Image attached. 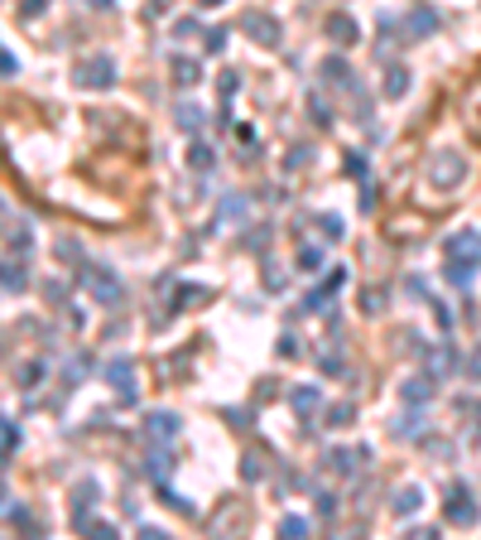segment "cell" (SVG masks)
<instances>
[{"mask_svg":"<svg viewBox=\"0 0 481 540\" xmlns=\"http://www.w3.org/2000/svg\"><path fill=\"white\" fill-rule=\"evenodd\" d=\"M82 285H87V295H92L96 304H106V309H116V304L125 299L120 280H116L106 265H82Z\"/></svg>","mask_w":481,"mask_h":540,"instance_id":"cell-2","label":"cell"},{"mask_svg":"<svg viewBox=\"0 0 481 540\" xmlns=\"http://www.w3.org/2000/svg\"><path fill=\"white\" fill-rule=\"evenodd\" d=\"M15 448H19V430H15V425L0 415V458H10Z\"/></svg>","mask_w":481,"mask_h":540,"instance_id":"cell-20","label":"cell"},{"mask_svg":"<svg viewBox=\"0 0 481 540\" xmlns=\"http://www.w3.org/2000/svg\"><path fill=\"white\" fill-rule=\"evenodd\" d=\"M361 309H371V314H381L385 304H381V290H366V295H361Z\"/></svg>","mask_w":481,"mask_h":540,"instance_id":"cell-31","label":"cell"},{"mask_svg":"<svg viewBox=\"0 0 481 540\" xmlns=\"http://www.w3.org/2000/svg\"><path fill=\"white\" fill-rule=\"evenodd\" d=\"M0 222H5V203H0Z\"/></svg>","mask_w":481,"mask_h":540,"instance_id":"cell-45","label":"cell"},{"mask_svg":"<svg viewBox=\"0 0 481 540\" xmlns=\"http://www.w3.org/2000/svg\"><path fill=\"white\" fill-rule=\"evenodd\" d=\"M323 396H318V386H298V391H289V406L298 410V415H313V406H318Z\"/></svg>","mask_w":481,"mask_h":540,"instance_id":"cell-15","label":"cell"},{"mask_svg":"<svg viewBox=\"0 0 481 540\" xmlns=\"http://www.w3.org/2000/svg\"><path fill=\"white\" fill-rule=\"evenodd\" d=\"M19 376H24L19 386H24V391H34V386H39V376H44V367H39V362H24V372H19Z\"/></svg>","mask_w":481,"mask_h":540,"instance_id":"cell-26","label":"cell"},{"mask_svg":"<svg viewBox=\"0 0 481 540\" xmlns=\"http://www.w3.org/2000/svg\"><path fill=\"white\" fill-rule=\"evenodd\" d=\"M246 34L260 44V49H275L280 44V19L270 10H246Z\"/></svg>","mask_w":481,"mask_h":540,"instance_id":"cell-6","label":"cell"},{"mask_svg":"<svg viewBox=\"0 0 481 540\" xmlns=\"http://www.w3.org/2000/svg\"><path fill=\"white\" fill-rule=\"evenodd\" d=\"M202 5H221V0H202Z\"/></svg>","mask_w":481,"mask_h":540,"instance_id":"cell-44","label":"cell"},{"mask_svg":"<svg viewBox=\"0 0 481 540\" xmlns=\"http://www.w3.org/2000/svg\"><path fill=\"white\" fill-rule=\"evenodd\" d=\"M424 430H428V425H424V415H419V410H409V415L394 425V434H399V439H419Z\"/></svg>","mask_w":481,"mask_h":540,"instance_id":"cell-19","label":"cell"},{"mask_svg":"<svg viewBox=\"0 0 481 540\" xmlns=\"http://www.w3.org/2000/svg\"><path fill=\"white\" fill-rule=\"evenodd\" d=\"M212 159H217V155H212L207 145H192V150H188V164L197 169V174H207V169H212Z\"/></svg>","mask_w":481,"mask_h":540,"instance_id":"cell-24","label":"cell"},{"mask_svg":"<svg viewBox=\"0 0 481 540\" xmlns=\"http://www.w3.org/2000/svg\"><path fill=\"white\" fill-rule=\"evenodd\" d=\"M428 396H433V376H409L404 381V401L409 406H428Z\"/></svg>","mask_w":481,"mask_h":540,"instance_id":"cell-12","label":"cell"},{"mask_svg":"<svg viewBox=\"0 0 481 540\" xmlns=\"http://www.w3.org/2000/svg\"><path fill=\"white\" fill-rule=\"evenodd\" d=\"M164 507H174V512H183V516H192V502H183L174 487H164Z\"/></svg>","mask_w":481,"mask_h":540,"instance_id":"cell-27","label":"cell"},{"mask_svg":"<svg viewBox=\"0 0 481 540\" xmlns=\"http://www.w3.org/2000/svg\"><path fill=\"white\" fill-rule=\"evenodd\" d=\"M197 78H202V73H197L192 58H174V82H179V87H192Z\"/></svg>","mask_w":481,"mask_h":540,"instance_id":"cell-18","label":"cell"},{"mask_svg":"<svg viewBox=\"0 0 481 540\" xmlns=\"http://www.w3.org/2000/svg\"><path fill=\"white\" fill-rule=\"evenodd\" d=\"M145 434H149V439H179V415H169V410H154V415L145 420Z\"/></svg>","mask_w":481,"mask_h":540,"instance_id":"cell-9","label":"cell"},{"mask_svg":"<svg viewBox=\"0 0 481 540\" xmlns=\"http://www.w3.org/2000/svg\"><path fill=\"white\" fill-rule=\"evenodd\" d=\"M313 121H318V125H327V121H332V107H327L318 92H313Z\"/></svg>","mask_w":481,"mask_h":540,"instance_id":"cell-29","label":"cell"},{"mask_svg":"<svg viewBox=\"0 0 481 540\" xmlns=\"http://www.w3.org/2000/svg\"><path fill=\"white\" fill-rule=\"evenodd\" d=\"M44 295H48V299H58V304H63V299H68V290H63V285H58V280H48V285H44Z\"/></svg>","mask_w":481,"mask_h":540,"instance_id":"cell-36","label":"cell"},{"mask_svg":"<svg viewBox=\"0 0 481 540\" xmlns=\"http://www.w3.org/2000/svg\"><path fill=\"white\" fill-rule=\"evenodd\" d=\"M188 34H197V24H192V19H179V24H174V39H188Z\"/></svg>","mask_w":481,"mask_h":540,"instance_id":"cell-38","label":"cell"},{"mask_svg":"<svg viewBox=\"0 0 481 540\" xmlns=\"http://www.w3.org/2000/svg\"><path fill=\"white\" fill-rule=\"evenodd\" d=\"M318 512L332 516V512H337V497H332V492H318Z\"/></svg>","mask_w":481,"mask_h":540,"instance_id":"cell-34","label":"cell"},{"mask_svg":"<svg viewBox=\"0 0 481 540\" xmlns=\"http://www.w3.org/2000/svg\"><path fill=\"white\" fill-rule=\"evenodd\" d=\"M318 227H323V236H327V241H342V217H323Z\"/></svg>","mask_w":481,"mask_h":540,"instance_id":"cell-28","label":"cell"},{"mask_svg":"<svg viewBox=\"0 0 481 540\" xmlns=\"http://www.w3.org/2000/svg\"><path fill=\"white\" fill-rule=\"evenodd\" d=\"M280 352H284V357H298V338H293V333L280 338Z\"/></svg>","mask_w":481,"mask_h":540,"instance_id":"cell-35","label":"cell"},{"mask_svg":"<svg viewBox=\"0 0 481 540\" xmlns=\"http://www.w3.org/2000/svg\"><path fill=\"white\" fill-rule=\"evenodd\" d=\"M106 381L130 401V396H135V362H130V357H116V362L106 367Z\"/></svg>","mask_w":481,"mask_h":540,"instance_id":"cell-7","label":"cell"},{"mask_svg":"<svg viewBox=\"0 0 481 540\" xmlns=\"http://www.w3.org/2000/svg\"><path fill=\"white\" fill-rule=\"evenodd\" d=\"M409 29H414V39H428L438 29V15L433 10H409Z\"/></svg>","mask_w":481,"mask_h":540,"instance_id":"cell-14","label":"cell"},{"mask_svg":"<svg viewBox=\"0 0 481 540\" xmlns=\"http://www.w3.org/2000/svg\"><path fill=\"white\" fill-rule=\"evenodd\" d=\"M428 179H433V184H443V189H457V184L467 179V159H462L457 150H443V155H433Z\"/></svg>","mask_w":481,"mask_h":540,"instance_id":"cell-5","label":"cell"},{"mask_svg":"<svg viewBox=\"0 0 481 540\" xmlns=\"http://www.w3.org/2000/svg\"><path fill=\"white\" fill-rule=\"evenodd\" d=\"M443 256H448V280L453 285H472V270L481 265V232L467 227V232H453L443 241Z\"/></svg>","mask_w":481,"mask_h":540,"instance_id":"cell-1","label":"cell"},{"mask_svg":"<svg viewBox=\"0 0 481 540\" xmlns=\"http://www.w3.org/2000/svg\"><path fill=\"white\" fill-rule=\"evenodd\" d=\"M443 521L448 526H472L477 521V497L457 482V487H448V497H443Z\"/></svg>","mask_w":481,"mask_h":540,"instance_id":"cell-3","label":"cell"},{"mask_svg":"<svg viewBox=\"0 0 481 540\" xmlns=\"http://www.w3.org/2000/svg\"><path fill=\"white\" fill-rule=\"evenodd\" d=\"M352 415H356V410H352V401H337V406H327V415H323V420L342 430V425H352Z\"/></svg>","mask_w":481,"mask_h":540,"instance_id":"cell-22","label":"cell"},{"mask_svg":"<svg viewBox=\"0 0 481 540\" xmlns=\"http://www.w3.org/2000/svg\"><path fill=\"white\" fill-rule=\"evenodd\" d=\"M73 82H78V87H87V92H92V87H96V92H106V87L116 82V63H111L106 53H101V58H82Z\"/></svg>","mask_w":481,"mask_h":540,"instance_id":"cell-4","label":"cell"},{"mask_svg":"<svg viewBox=\"0 0 481 540\" xmlns=\"http://www.w3.org/2000/svg\"><path fill=\"white\" fill-rule=\"evenodd\" d=\"M428 367H433V376H448V372L457 367V352H453V347H438V352H428Z\"/></svg>","mask_w":481,"mask_h":540,"instance_id":"cell-17","label":"cell"},{"mask_svg":"<svg viewBox=\"0 0 481 540\" xmlns=\"http://www.w3.org/2000/svg\"><path fill=\"white\" fill-rule=\"evenodd\" d=\"M327 463H332V473H352V468H356V453H347V448H327Z\"/></svg>","mask_w":481,"mask_h":540,"instance_id":"cell-23","label":"cell"},{"mask_svg":"<svg viewBox=\"0 0 481 540\" xmlns=\"http://www.w3.org/2000/svg\"><path fill=\"white\" fill-rule=\"evenodd\" d=\"M0 285H5L10 295H19V290L29 285V270H24V265H15V261H0Z\"/></svg>","mask_w":481,"mask_h":540,"instance_id":"cell-13","label":"cell"},{"mask_svg":"<svg viewBox=\"0 0 481 540\" xmlns=\"http://www.w3.org/2000/svg\"><path fill=\"white\" fill-rule=\"evenodd\" d=\"M371 208H376V189L366 184V189H361V213H371Z\"/></svg>","mask_w":481,"mask_h":540,"instance_id":"cell-39","label":"cell"},{"mask_svg":"<svg viewBox=\"0 0 481 540\" xmlns=\"http://www.w3.org/2000/svg\"><path fill=\"white\" fill-rule=\"evenodd\" d=\"M298 265H303V270H318V265H323V256H318V251H313V246H308V251H303V256H298Z\"/></svg>","mask_w":481,"mask_h":540,"instance_id":"cell-33","label":"cell"},{"mask_svg":"<svg viewBox=\"0 0 481 540\" xmlns=\"http://www.w3.org/2000/svg\"><path fill=\"white\" fill-rule=\"evenodd\" d=\"M29 241H34L29 227H15V232H10V246H15V251H29Z\"/></svg>","mask_w":481,"mask_h":540,"instance_id":"cell-30","label":"cell"},{"mask_svg":"<svg viewBox=\"0 0 481 540\" xmlns=\"http://www.w3.org/2000/svg\"><path fill=\"white\" fill-rule=\"evenodd\" d=\"M207 49L221 53V49H226V29H212V34H207Z\"/></svg>","mask_w":481,"mask_h":540,"instance_id":"cell-32","label":"cell"},{"mask_svg":"<svg viewBox=\"0 0 481 540\" xmlns=\"http://www.w3.org/2000/svg\"><path fill=\"white\" fill-rule=\"evenodd\" d=\"M323 78H327L332 87H347V92L356 87V78H352V68H347L342 58H327V63H323Z\"/></svg>","mask_w":481,"mask_h":540,"instance_id":"cell-11","label":"cell"},{"mask_svg":"<svg viewBox=\"0 0 481 540\" xmlns=\"http://www.w3.org/2000/svg\"><path fill=\"white\" fill-rule=\"evenodd\" d=\"M87 531H92V536H101V540L116 536V526H106V521H96V526H87Z\"/></svg>","mask_w":481,"mask_h":540,"instance_id":"cell-41","label":"cell"},{"mask_svg":"<svg viewBox=\"0 0 481 540\" xmlns=\"http://www.w3.org/2000/svg\"><path fill=\"white\" fill-rule=\"evenodd\" d=\"M92 5H96V10H111V5H116V0H92Z\"/></svg>","mask_w":481,"mask_h":540,"instance_id":"cell-43","label":"cell"},{"mask_svg":"<svg viewBox=\"0 0 481 540\" xmlns=\"http://www.w3.org/2000/svg\"><path fill=\"white\" fill-rule=\"evenodd\" d=\"M419 507H424V492H419V487H399L394 502H390L394 516H419Z\"/></svg>","mask_w":481,"mask_h":540,"instance_id":"cell-10","label":"cell"},{"mask_svg":"<svg viewBox=\"0 0 481 540\" xmlns=\"http://www.w3.org/2000/svg\"><path fill=\"white\" fill-rule=\"evenodd\" d=\"M280 536L303 540V536H308V521H303V516H284V521H280Z\"/></svg>","mask_w":481,"mask_h":540,"instance_id":"cell-25","label":"cell"},{"mask_svg":"<svg viewBox=\"0 0 481 540\" xmlns=\"http://www.w3.org/2000/svg\"><path fill=\"white\" fill-rule=\"evenodd\" d=\"M467 376H472V381H481V347L467 357Z\"/></svg>","mask_w":481,"mask_h":540,"instance_id":"cell-37","label":"cell"},{"mask_svg":"<svg viewBox=\"0 0 481 540\" xmlns=\"http://www.w3.org/2000/svg\"><path fill=\"white\" fill-rule=\"evenodd\" d=\"M39 10H44V0H24V5H19V15H24V19H34Z\"/></svg>","mask_w":481,"mask_h":540,"instance_id":"cell-40","label":"cell"},{"mask_svg":"<svg viewBox=\"0 0 481 540\" xmlns=\"http://www.w3.org/2000/svg\"><path fill=\"white\" fill-rule=\"evenodd\" d=\"M0 73H5V78H10V73H15V58H10V53H5V49H0Z\"/></svg>","mask_w":481,"mask_h":540,"instance_id":"cell-42","label":"cell"},{"mask_svg":"<svg viewBox=\"0 0 481 540\" xmlns=\"http://www.w3.org/2000/svg\"><path fill=\"white\" fill-rule=\"evenodd\" d=\"M174 121H179V130H197V125H202V107H192V102H183V107H179V116H174Z\"/></svg>","mask_w":481,"mask_h":540,"instance_id":"cell-21","label":"cell"},{"mask_svg":"<svg viewBox=\"0 0 481 540\" xmlns=\"http://www.w3.org/2000/svg\"><path fill=\"white\" fill-rule=\"evenodd\" d=\"M327 39H332V44H356L361 29H356L352 15H327Z\"/></svg>","mask_w":481,"mask_h":540,"instance_id":"cell-8","label":"cell"},{"mask_svg":"<svg viewBox=\"0 0 481 540\" xmlns=\"http://www.w3.org/2000/svg\"><path fill=\"white\" fill-rule=\"evenodd\" d=\"M409 92V68H390L385 73V97H404Z\"/></svg>","mask_w":481,"mask_h":540,"instance_id":"cell-16","label":"cell"}]
</instances>
